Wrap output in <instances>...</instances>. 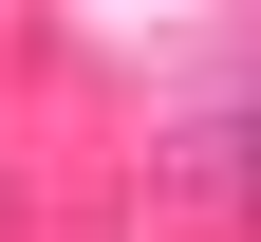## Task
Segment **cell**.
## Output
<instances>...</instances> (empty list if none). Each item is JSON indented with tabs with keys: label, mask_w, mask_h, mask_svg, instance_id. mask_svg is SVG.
<instances>
[{
	"label": "cell",
	"mask_w": 261,
	"mask_h": 242,
	"mask_svg": "<svg viewBox=\"0 0 261 242\" xmlns=\"http://www.w3.org/2000/svg\"><path fill=\"white\" fill-rule=\"evenodd\" d=\"M224 168H243V186H261V93H243V112H224Z\"/></svg>",
	"instance_id": "cell-1"
}]
</instances>
